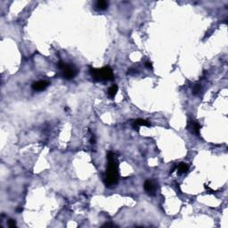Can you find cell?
<instances>
[{
    "label": "cell",
    "mask_w": 228,
    "mask_h": 228,
    "mask_svg": "<svg viewBox=\"0 0 228 228\" xmlns=\"http://www.w3.org/2000/svg\"><path fill=\"white\" fill-rule=\"evenodd\" d=\"M107 159L108 165L104 176V184L107 187H113L118 183V162L115 153L113 152H109L107 155Z\"/></svg>",
    "instance_id": "1"
},
{
    "label": "cell",
    "mask_w": 228,
    "mask_h": 228,
    "mask_svg": "<svg viewBox=\"0 0 228 228\" xmlns=\"http://www.w3.org/2000/svg\"><path fill=\"white\" fill-rule=\"evenodd\" d=\"M90 74L96 81H109L114 77L113 70L110 67H104L101 69H90Z\"/></svg>",
    "instance_id": "2"
},
{
    "label": "cell",
    "mask_w": 228,
    "mask_h": 228,
    "mask_svg": "<svg viewBox=\"0 0 228 228\" xmlns=\"http://www.w3.org/2000/svg\"><path fill=\"white\" fill-rule=\"evenodd\" d=\"M58 67L62 72L63 77L66 79H72L76 76L77 73V70L76 67L71 63H66L63 62L58 63Z\"/></svg>",
    "instance_id": "3"
},
{
    "label": "cell",
    "mask_w": 228,
    "mask_h": 228,
    "mask_svg": "<svg viewBox=\"0 0 228 228\" xmlns=\"http://www.w3.org/2000/svg\"><path fill=\"white\" fill-rule=\"evenodd\" d=\"M49 86V82L45 80H39L37 82H34L31 86L32 89L35 91H43Z\"/></svg>",
    "instance_id": "4"
},
{
    "label": "cell",
    "mask_w": 228,
    "mask_h": 228,
    "mask_svg": "<svg viewBox=\"0 0 228 228\" xmlns=\"http://www.w3.org/2000/svg\"><path fill=\"white\" fill-rule=\"evenodd\" d=\"M144 188L145 191L149 194V195H154L155 194V191H156V186L155 184L150 181V180H146L144 184Z\"/></svg>",
    "instance_id": "5"
},
{
    "label": "cell",
    "mask_w": 228,
    "mask_h": 228,
    "mask_svg": "<svg viewBox=\"0 0 228 228\" xmlns=\"http://www.w3.org/2000/svg\"><path fill=\"white\" fill-rule=\"evenodd\" d=\"M140 126H145V127H151V123L148 121V120H145V119H142V118H138V119H136L134 120L133 122V128L136 131H138V128Z\"/></svg>",
    "instance_id": "6"
},
{
    "label": "cell",
    "mask_w": 228,
    "mask_h": 228,
    "mask_svg": "<svg viewBox=\"0 0 228 228\" xmlns=\"http://www.w3.org/2000/svg\"><path fill=\"white\" fill-rule=\"evenodd\" d=\"M188 128L191 129V132H193V133H195L196 135L199 136L200 135V130L201 128V126L198 122H196L194 120H190L188 122Z\"/></svg>",
    "instance_id": "7"
},
{
    "label": "cell",
    "mask_w": 228,
    "mask_h": 228,
    "mask_svg": "<svg viewBox=\"0 0 228 228\" xmlns=\"http://www.w3.org/2000/svg\"><path fill=\"white\" fill-rule=\"evenodd\" d=\"M176 168H177V173H178L179 175H182V174H185V173H186V172L188 171L189 167H188V165H187L186 163L182 162V163L178 164L177 167Z\"/></svg>",
    "instance_id": "8"
},
{
    "label": "cell",
    "mask_w": 228,
    "mask_h": 228,
    "mask_svg": "<svg viewBox=\"0 0 228 228\" xmlns=\"http://www.w3.org/2000/svg\"><path fill=\"white\" fill-rule=\"evenodd\" d=\"M108 5H109V4H108V2H106V1H104V0H99V1H97L96 2V4H95V7L98 9V10H106L107 8H108Z\"/></svg>",
    "instance_id": "9"
},
{
    "label": "cell",
    "mask_w": 228,
    "mask_h": 228,
    "mask_svg": "<svg viewBox=\"0 0 228 228\" xmlns=\"http://www.w3.org/2000/svg\"><path fill=\"white\" fill-rule=\"evenodd\" d=\"M118 86L117 85H113L110 88H109V90H108V96L111 98V99H113L114 97L116 96V95H117V93H118Z\"/></svg>",
    "instance_id": "10"
},
{
    "label": "cell",
    "mask_w": 228,
    "mask_h": 228,
    "mask_svg": "<svg viewBox=\"0 0 228 228\" xmlns=\"http://www.w3.org/2000/svg\"><path fill=\"white\" fill-rule=\"evenodd\" d=\"M201 91V86L200 84H195L192 87V94L193 95H198Z\"/></svg>",
    "instance_id": "11"
},
{
    "label": "cell",
    "mask_w": 228,
    "mask_h": 228,
    "mask_svg": "<svg viewBox=\"0 0 228 228\" xmlns=\"http://www.w3.org/2000/svg\"><path fill=\"white\" fill-rule=\"evenodd\" d=\"M8 226H9V227H16V222H15V220H13V219H9V221H8Z\"/></svg>",
    "instance_id": "12"
},
{
    "label": "cell",
    "mask_w": 228,
    "mask_h": 228,
    "mask_svg": "<svg viewBox=\"0 0 228 228\" xmlns=\"http://www.w3.org/2000/svg\"><path fill=\"white\" fill-rule=\"evenodd\" d=\"M145 67L148 69H152V64L151 62H146L145 63Z\"/></svg>",
    "instance_id": "13"
},
{
    "label": "cell",
    "mask_w": 228,
    "mask_h": 228,
    "mask_svg": "<svg viewBox=\"0 0 228 228\" xmlns=\"http://www.w3.org/2000/svg\"><path fill=\"white\" fill-rule=\"evenodd\" d=\"M90 143H91L92 145H95V136H92V137H91Z\"/></svg>",
    "instance_id": "14"
},
{
    "label": "cell",
    "mask_w": 228,
    "mask_h": 228,
    "mask_svg": "<svg viewBox=\"0 0 228 228\" xmlns=\"http://www.w3.org/2000/svg\"><path fill=\"white\" fill-rule=\"evenodd\" d=\"M104 227H116L115 225H113V224H106V225H104Z\"/></svg>",
    "instance_id": "15"
}]
</instances>
